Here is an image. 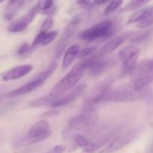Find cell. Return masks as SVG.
<instances>
[{"instance_id": "6da1fadb", "label": "cell", "mask_w": 153, "mask_h": 153, "mask_svg": "<svg viewBox=\"0 0 153 153\" xmlns=\"http://www.w3.org/2000/svg\"><path fill=\"white\" fill-rule=\"evenodd\" d=\"M148 88H140L134 85H123L110 89L103 90L88 103V106L100 102H133L144 99L149 94Z\"/></svg>"}, {"instance_id": "7a4b0ae2", "label": "cell", "mask_w": 153, "mask_h": 153, "mask_svg": "<svg viewBox=\"0 0 153 153\" xmlns=\"http://www.w3.org/2000/svg\"><path fill=\"white\" fill-rule=\"evenodd\" d=\"M86 60L84 59L76 64L61 81L54 85L49 94L54 97H59L63 94H65L78 83L83 73L86 71Z\"/></svg>"}, {"instance_id": "3957f363", "label": "cell", "mask_w": 153, "mask_h": 153, "mask_svg": "<svg viewBox=\"0 0 153 153\" xmlns=\"http://www.w3.org/2000/svg\"><path fill=\"white\" fill-rule=\"evenodd\" d=\"M117 29V22L113 19H105L84 30L81 38L87 42L105 40L111 37Z\"/></svg>"}, {"instance_id": "277c9868", "label": "cell", "mask_w": 153, "mask_h": 153, "mask_svg": "<svg viewBox=\"0 0 153 153\" xmlns=\"http://www.w3.org/2000/svg\"><path fill=\"white\" fill-rule=\"evenodd\" d=\"M52 134L50 124L46 120L36 123L28 129L26 135L22 140L23 146H31L49 138Z\"/></svg>"}, {"instance_id": "5b68a950", "label": "cell", "mask_w": 153, "mask_h": 153, "mask_svg": "<svg viewBox=\"0 0 153 153\" xmlns=\"http://www.w3.org/2000/svg\"><path fill=\"white\" fill-rule=\"evenodd\" d=\"M97 120L98 116L94 108H85L83 113L76 115L70 120L68 126L70 129L76 131H88L94 128Z\"/></svg>"}, {"instance_id": "8992f818", "label": "cell", "mask_w": 153, "mask_h": 153, "mask_svg": "<svg viewBox=\"0 0 153 153\" xmlns=\"http://www.w3.org/2000/svg\"><path fill=\"white\" fill-rule=\"evenodd\" d=\"M132 75V84L140 88H148L153 82V62L146 60L137 64Z\"/></svg>"}, {"instance_id": "52a82bcc", "label": "cell", "mask_w": 153, "mask_h": 153, "mask_svg": "<svg viewBox=\"0 0 153 153\" xmlns=\"http://www.w3.org/2000/svg\"><path fill=\"white\" fill-rule=\"evenodd\" d=\"M141 129L138 127H134L108 143L104 148L101 149L99 153H114L120 149H123L128 144L134 141L140 134Z\"/></svg>"}, {"instance_id": "ba28073f", "label": "cell", "mask_w": 153, "mask_h": 153, "mask_svg": "<svg viewBox=\"0 0 153 153\" xmlns=\"http://www.w3.org/2000/svg\"><path fill=\"white\" fill-rule=\"evenodd\" d=\"M140 55V49L131 45L123 48L119 52V58L123 64V71L125 74H131L137 66Z\"/></svg>"}, {"instance_id": "9c48e42d", "label": "cell", "mask_w": 153, "mask_h": 153, "mask_svg": "<svg viewBox=\"0 0 153 153\" xmlns=\"http://www.w3.org/2000/svg\"><path fill=\"white\" fill-rule=\"evenodd\" d=\"M87 71L89 72L91 76H97L107 71L114 64V60L111 58H104L97 55L86 58Z\"/></svg>"}, {"instance_id": "30bf717a", "label": "cell", "mask_w": 153, "mask_h": 153, "mask_svg": "<svg viewBox=\"0 0 153 153\" xmlns=\"http://www.w3.org/2000/svg\"><path fill=\"white\" fill-rule=\"evenodd\" d=\"M38 13V9L36 5H34L26 14L15 20L14 22H11L7 27V31L11 33L21 32L24 31L34 20Z\"/></svg>"}, {"instance_id": "8fae6325", "label": "cell", "mask_w": 153, "mask_h": 153, "mask_svg": "<svg viewBox=\"0 0 153 153\" xmlns=\"http://www.w3.org/2000/svg\"><path fill=\"white\" fill-rule=\"evenodd\" d=\"M86 85H80L79 86L76 87L74 89H73L71 91L67 93L65 95H61L59 97H57L56 100L52 103L51 107L57 108L67 105L69 103H70L71 102L74 101L75 100L79 98L82 94H83L85 90H86Z\"/></svg>"}, {"instance_id": "7c38bea8", "label": "cell", "mask_w": 153, "mask_h": 153, "mask_svg": "<svg viewBox=\"0 0 153 153\" xmlns=\"http://www.w3.org/2000/svg\"><path fill=\"white\" fill-rule=\"evenodd\" d=\"M131 36V33H124L113 37L105 43L96 55L99 57H105L114 52L128 37Z\"/></svg>"}, {"instance_id": "4fadbf2b", "label": "cell", "mask_w": 153, "mask_h": 153, "mask_svg": "<svg viewBox=\"0 0 153 153\" xmlns=\"http://www.w3.org/2000/svg\"><path fill=\"white\" fill-rule=\"evenodd\" d=\"M33 70V66L31 64H25V65L19 66L12 70H9L3 76L2 79L4 81H13L19 79L24 77L27 74L31 72Z\"/></svg>"}, {"instance_id": "5bb4252c", "label": "cell", "mask_w": 153, "mask_h": 153, "mask_svg": "<svg viewBox=\"0 0 153 153\" xmlns=\"http://www.w3.org/2000/svg\"><path fill=\"white\" fill-rule=\"evenodd\" d=\"M79 22H80V19L78 17H76L70 22L68 26L67 27V29H66L65 32L64 33V36H63L62 39H61V41H60L59 44H58V49H57V54H58V56H59L60 54L61 53L63 49L65 48V46L66 44H67V41L69 40L70 37L73 35L75 30L76 29L77 26L79 25Z\"/></svg>"}, {"instance_id": "9a60e30c", "label": "cell", "mask_w": 153, "mask_h": 153, "mask_svg": "<svg viewBox=\"0 0 153 153\" xmlns=\"http://www.w3.org/2000/svg\"><path fill=\"white\" fill-rule=\"evenodd\" d=\"M45 82H42L40 80H35L34 79L33 81L30 82L29 83L26 84V85H23V86L20 87V88L15 89L13 91H10L8 94H7L6 97H19V96L23 95V94H28V93L31 92V91H34L39 87L42 86L44 84Z\"/></svg>"}, {"instance_id": "2e32d148", "label": "cell", "mask_w": 153, "mask_h": 153, "mask_svg": "<svg viewBox=\"0 0 153 153\" xmlns=\"http://www.w3.org/2000/svg\"><path fill=\"white\" fill-rule=\"evenodd\" d=\"M153 16V7L149 6V7H143V8L139 9L137 11L134 12L128 20V24H133L136 22H139L143 21L147 18Z\"/></svg>"}, {"instance_id": "e0dca14e", "label": "cell", "mask_w": 153, "mask_h": 153, "mask_svg": "<svg viewBox=\"0 0 153 153\" xmlns=\"http://www.w3.org/2000/svg\"><path fill=\"white\" fill-rule=\"evenodd\" d=\"M79 50H80V46L78 44H74L70 46V48H68V49L66 51L65 54H64V58H63V68H67L73 62L75 58L77 57Z\"/></svg>"}, {"instance_id": "ac0fdd59", "label": "cell", "mask_w": 153, "mask_h": 153, "mask_svg": "<svg viewBox=\"0 0 153 153\" xmlns=\"http://www.w3.org/2000/svg\"><path fill=\"white\" fill-rule=\"evenodd\" d=\"M57 97H54V96L49 94L46 97H40V98H37L36 100H32L30 102L29 107L31 108H38V107H43V106H47V107H51L52 103L55 102L56 100Z\"/></svg>"}, {"instance_id": "d6986e66", "label": "cell", "mask_w": 153, "mask_h": 153, "mask_svg": "<svg viewBox=\"0 0 153 153\" xmlns=\"http://www.w3.org/2000/svg\"><path fill=\"white\" fill-rule=\"evenodd\" d=\"M153 34V28L145 30V31L137 32L135 34H131V37L130 41L134 43H142L146 42V40L150 38Z\"/></svg>"}, {"instance_id": "ffe728a7", "label": "cell", "mask_w": 153, "mask_h": 153, "mask_svg": "<svg viewBox=\"0 0 153 153\" xmlns=\"http://www.w3.org/2000/svg\"><path fill=\"white\" fill-rule=\"evenodd\" d=\"M35 5L38 9V11L43 14H49L54 11L53 0H39Z\"/></svg>"}, {"instance_id": "44dd1931", "label": "cell", "mask_w": 153, "mask_h": 153, "mask_svg": "<svg viewBox=\"0 0 153 153\" xmlns=\"http://www.w3.org/2000/svg\"><path fill=\"white\" fill-rule=\"evenodd\" d=\"M149 1H151V0H131L121 9L120 12L126 13V12L137 10V9L140 8L143 5L147 4Z\"/></svg>"}, {"instance_id": "7402d4cb", "label": "cell", "mask_w": 153, "mask_h": 153, "mask_svg": "<svg viewBox=\"0 0 153 153\" xmlns=\"http://www.w3.org/2000/svg\"><path fill=\"white\" fill-rule=\"evenodd\" d=\"M57 67H58V63H52V64H51L44 71H43L42 73H40V74L37 75L34 79H35V80L42 81V82H45L48 78L50 77V76L55 73Z\"/></svg>"}, {"instance_id": "603a6c76", "label": "cell", "mask_w": 153, "mask_h": 153, "mask_svg": "<svg viewBox=\"0 0 153 153\" xmlns=\"http://www.w3.org/2000/svg\"><path fill=\"white\" fill-rule=\"evenodd\" d=\"M123 2V0H111L104 10L105 15H108L117 10Z\"/></svg>"}, {"instance_id": "cb8c5ba5", "label": "cell", "mask_w": 153, "mask_h": 153, "mask_svg": "<svg viewBox=\"0 0 153 153\" xmlns=\"http://www.w3.org/2000/svg\"><path fill=\"white\" fill-rule=\"evenodd\" d=\"M73 140H74L75 143L80 148H85L90 144L91 141L88 140L86 137H85L84 136H82V134H74L73 136Z\"/></svg>"}, {"instance_id": "d4e9b609", "label": "cell", "mask_w": 153, "mask_h": 153, "mask_svg": "<svg viewBox=\"0 0 153 153\" xmlns=\"http://www.w3.org/2000/svg\"><path fill=\"white\" fill-rule=\"evenodd\" d=\"M98 49V46H89V47H86L85 49L79 50V53L77 55V58H85L87 57L90 56L92 54L95 53Z\"/></svg>"}, {"instance_id": "484cf974", "label": "cell", "mask_w": 153, "mask_h": 153, "mask_svg": "<svg viewBox=\"0 0 153 153\" xmlns=\"http://www.w3.org/2000/svg\"><path fill=\"white\" fill-rule=\"evenodd\" d=\"M53 18L52 16H46V19H44V21L42 23L41 26H40V31H46L47 32L52 26L53 25Z\"/></svg>"}, {"instance_id": "4316f807", "label": "cell", "mask_w": 153, "mask_h": 153, "mask_svg": "<svg viewBox=\"0 0 153 153\" xmlns=\"http://www.w3.org/2000/svg\"><path fill=\"white\" fill-rule=\"evenodd\" d=\"M58 32L55 31H49L45 35L44 39H43V42H42L41 44L43 46H46V45L49 44V43H52L54 40L58 36Z\"/></svg>"}, {"instance_id": "83f0119b", "label": "cell", "mask_w": 153, "mask_h": 153, "mask_svg": "<svg viewBox=\"0 0 153 153\" xmlns=\"http://www.w3.org/2000/svg\"><path fill=\"white\" fill-rule=\"evenodd\" d=\"M47 32H46V31H40V32L38 33V34L36 36L35 38L34 39V40H33L31 46H32V47H34V46H38V45L41 44L43 39H44L45 35H46V34Z\"/></svg>"}, {"instance_id": "f1b7e54d", "label": "cell", "mask_w": 153, "mask_h": 153, "mask_svg": "<svg viewBox=\"0 0 153 153\" xmlns=\"http://www.w3.org/2000/svg\"><path fill=\"white\" fill-rule=\"evenodd\" d=\"M152 25H153V16L147 18V19H144V20L137 22V27H138V28H146L152 26Z\"/></svg>"}, {"instance_id": "f546056e", "label": "cell", "mask_w": 153, "mask_h": 153, "mask_svg": "<svg viewBox=\"0 0 153 153\" xmlns=\"http://www.w3.org/2000/svg\"><path fill=\"white\" fill-rule=\"evenodd\" d=\"M31 48H33L32 46H29L28 43H24L22 44L20 47L19 48L17 51V54L19 55H25L26 54H28V52H30Z\"/></svg>"}, {"instance_id": "4dcf8cb0", "label": "cell", "mask_w": 153, "mask_h": 153, "mask_svg": "<svg viewBox=\"0 0 153 153\" xmlns=\"http://www.w3.org/2000/svg\"><path fill=\"white\" fill-rule=\"evenodd\" d=\"M65 147L62 145H57V146H54L52 149L48 150L47 152L45 153H63L64 152Z\"/></svg>"}, {"instance_id": "1f68e13d", "label": "cell", "mask_w": 153, "mask_h": 153, "mask_svg": "<svg viewBox=\"0 0 153 153\" xmlns=\"http://www.w3.org/2000/svg\"><path fill=\"white\" fill-rule=\"evenodd\" d=\"M76 3L83 7H89L91 5V0H77Z\"/></svg>"}, {"instance_id": "d6a6232c", "label": "cell", "mask_w": 153, "mask_h": 153, "mask_svg": "<svg viewBox=\"0 0 153 153\" xmlns=\"http://www.w3.org/2000/svg\"><path fill=\"white\" fill-rule=\"evenodd\" d=\"M94 4H97V5L102 4H104V0H94Z\"/></svg>"}, {"instance_id": "836d02e7", "label": "cell", "mask_w": 153, "mask_h": 153, "mask_svg": "<svg viewBox=\"0 0 153 153\" xmlns=\"http://www.w3.org/2000/svg\"><path fill=\"white\" fill-rule=\"evenodd\" d=\"M16 1H18V0H9V4H13V3L16 2Z\"/></svg>"}, {"instance_id": "e575fe53", "label": "cell", "mask_w": 153, "mask_h": 153, "mask_svg": "<svg viewBox=\"0 0 153 153\" xmlns=\"http://www.w3.org/2000/svg\"><path fill=\"white\" fill-rule=\"evenodd\" d=\"M111 0H104V4H105V3L108 2V1H110Z\"/></svg>"}, {"instance_id": "d590c367", "label": "cell", "mask_w": 153, "mask_h": 153, "mask_svg": "<svg viewBox=\"0 0 153 153\" xmlns=\"http://www.w3.org/2000/svg\"><path fill=\"white\" fill-rule=\"evenodd\" d=\"M4 0H0V3H1V2H3V1H4Z\"/></svg>"}, {"instance_id": "8d00e7d4", "label": "cell", "mask_w": 153, "mask_h": 153, "mask_svg": "<svg viewBox=\"0 0 153 153\" xmlns=\"http://www.w3.org/2000/svg\"><path fill=\"white\" fill-rule=\"evenodd\" d=\"M152 62H153V59H152Z\"/></svg>"}]
</instances>
